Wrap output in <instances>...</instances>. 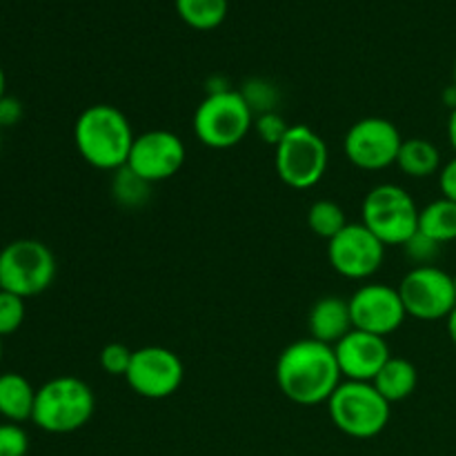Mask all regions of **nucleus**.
<instances>
[{"mask_svg":"<svg viewBox=\"0 0 456 456\" xmlns=\"http://www.w3.org/2000/svg\"><path fill=\"white\" fill-rule=\"evenodd\" d=\"M419 212L408 190L395 183H381L365 194L361 223L386 248H403L419 232Z\"/></svg>","mask_w":456,"mask_h":456,"instance_id":"423d86ee","label":"nucleus"},{"mask_svg":"<svg viewBox=\"0 0 456 456\" xmlns=\"http://www.w3.org/2000/svg\"><path fill=\"white\" fill-rule=\"evenodd\" d=\"M448 141L452 145L454 154H456V110L450 111V118H448Z\"/></svg>","mask_w":456,"mask_h":456,"instance_id":"2f4dec72","label":"nucleus"},{"mask_svg":"<svg viewBox=\"0 0 456 456\" xmlns=\"http://www.w3.org/2000/svg\"><path fill=\"white\" fill-rule=\"evenodd\" d=\"M354 330L387 338L408 319L396 288L386 283H365L347 298Z\"/></svg>","mask_w":456,"mask_h":456,"instance_id":"4468645a","label":"nucleus"},{"mask_svg":"<svg viewBox=\"0 0 456 456\" xmlns=\"http://www.w3.org/2000/svg\"><path fill=\"white\" fill-rule=\"evenodd\" d=\"M185 379V368L176 352L160 346H147L134 350L125 381L134 395L142 399L160 401L176 395Z\"/></svg>","mask_w":456,"mask_h":456,"instance_id":"9b49d317","label":"nucleus"},{"mask_svg":"<svg viewBox=\"0 0 456 456\" xmlns=\"http://www.w3.org/2000/svg\"><path fill=\"white\" fill-rule=\"evenodd\" d=\"M29 436L20 423H0V456H27Z\"/></svg>","mask_w":456,"mask_h":456,"instance_id":"c85d7f7f","label":"nucleus"},{"mask_svg":"<svg viewBox=\"0 0 456 456\" xmlns=\"http://www.w3.org/2000/svg\"><path fill=\"white\" fill-rule=\"evenodd\" d=\"M185 142L178 134L169 129H150V132L138 134L134 141L127 167L147 183L156 185V183L176 176L185 165Z\"/></svg>","mask_w":456,"mask_h":456,"instance_id":"ddd939ff","label":"nucleus"},{"mask_svg":"<svg viewBox=\"0 0 456 456\" xmlns=\"http://www.w3.org/2000/svg\"><path fill=\"white\" fill-rule=\"evenodd\" d=\"M254 129V111L239 89L209 92L194 111V134L209 150L240 145Z\"/></svg>","mask_w":456,"mask_h":456,"instance_id":"39448f33","label":"nucleus"},{"mask_svg":"<svg viewBox=\"0 0 456 456\" xmlns=\"http://www.w3.org/2000/svg\"><path fill=\"white\" fill-rule=\"evenodd\" d=\"M136 141L132 123L116 105L96 102L80 111L74 125V142L80 159L101 172L125 167Z\"/></svg>","mask_w":456,"mask_h":456,"instance_id":"f03ea898","label":"nucleus"},{"mask_svg":"<svg viewBox=\"0 0 456 456\" xmlns=\"http://www.w3.org/2000/svg\"><path fill=\"white\" fill-rule=\"evenodd\" d=\"M396 167L410 178H430L441 172V151L428 138H408L403 141L396 159Z\"/></svg>","mask_w":456,"mask_h":456,"instance_id":"6ab92c4d","label":"nucleus"},{"mask_svg":"<svg viewBox=\"0 0 456 456\" xmlns=\"http://www.w3.org/2000/svg\"><path fill=\"white\" fill-rule=\"evenodd\" d=\"M325 405L334 428L352 439H374L390 426L392 403L372 383L343 381Z\"/></svg>","mask_w":456,"mask_h":456,"instance_id":"20e7f679","label":"nucleus"},{"mask_svg":"<svg viewBox=\"0 0 456 456\" xmlns=\"http://www.w3.org/2000/svg\"><path fill=\"white\" fill-rule=\"evenodd\" d=\"M452 85L456 87V61H454V71H452Z\"/></svg>","mask_w":456,"mask_h":456,"instance_id":"f704fd0d","label":"nucleus"},{"mask_svg":"<svg viewBox=\"0 0 456 456\" xmlns=\"http://www.w3.org/2000/svg\"><path fill=\"white\" fill-rule=\"evenodd\" d=\"M445 325H448V334H450V341L454 343L456 347V307L452 312H450V316L445 319Z\"/></svg>","mask_w":456,"mask_h":456,"instance_id":"473e14b6","label":"nucleus"},{"mask_svg":"<svg viewBox=\"0 0 456 456\" xmlns=\"http://www.w3.org/2000/svg\"><path fill=\"white\" fill-rule=\"evenodd\" d=\"M20 118H22L20 101L13 96H4L3 101H0V129L13 127Z\"/></svg>","mask_w":456,"mask_h":456,"instance_id":"7c9ffc66","label":"nucleus"},{"mask_svg":"<svg viewBox=\"0 0 456 456\" xmlns=\"http://www.w3.org/2000/svg\"><path fill=\"white\" fill-rule=\"evenodd\" d=\"M403 141L405 138L392 120L368 116L347 129L343 138V154L363 172H381L396 165Z\"/></svg>","mask_w":456,"mask_h":456,"instance_id":"9d476101","label":"nucleus"},{"mask_svg":"<svg viewBox=\"0 0 456 456\" xmlns=\"http://www.w3.org/2000/svg\"><path fill=\"white\" fill-rule=\"evenodd\" d=\"M181 20L196 31H212L223 25L230 12L227 0H174Z\"/></svg>","mask_w":456,"mask_h":456,"instance_id":"412c9836","label":"nucleus"},{"mask_svg":"<svg viewBox=\"0 0 456 456\" xmlns=\"http://www.w3.org/2000/svg\"><path fill=\"white\" fill-rule=\"evenodd\" d=\"M334 354H337L343 381L372 383L392 352L387 338L363 332V330H352L334 346Z\"/></svg>","mask_w":456,"mask_h":456,"instance_id":"2eb2a0df","label":"nucleus"},{"mask_svg":"<svg viewBox=\"0 0 456 456\" xmlns=\"http://www.w3.org/2000/svg\"><path fill=\"white\" fill-rule=\"evenodd\" d=\"M7 96V76H4V69L0 67V101Z\"/></svg>","mask_w":456,"mask_h":456,"instance_id":"72a5a7b5","label":"nucleus"},{"mask_svg":"<svg viewBox=\"0 0 456 456\" xmlns=\"http://www.w3.org/2000/svg\"><path fill=\"white\" fill-rule=\"evenodd\" d=\"M439 190L444 199H450L456 203V156L441 167L439 172Z\"/></svg>","mask_w":456,"mask_h":456,"instance_id":"c756f323","label":"nucleus"},{"mask_svg":"<svg viewBox=\"0 0 456 456\" xmlns=\"http://www.w3.org/2000/svg\"><path fill=\"white\" fill-rule=\"evenodd\" d=\"M243 94L245 102L249 105V110L254 111V116L267 114V111H276L281 101V94L276 89V85H272L265 78H252L239 89Z\"/></svg>","mask_w":456,"mask_h":456,"instance_id":"b1692460","label":"nucleus"},{"mask_svg":"<svg viewBox=\"0 0 456 456\" xmlns=\"http://www.w3.org/2000/svg\"><path fill=\"white\" fill-rule=\"evenodd\" d=\"M56 279V256L34 239L12 240L0 249V289L31 298L52 288Z\"/></svg>","mask_w":456,"mask_h":456,"instance_id":"6e6552de","label":"nucleus"},{"mask_svg":"<svg viewBox=\"0 0 456 456\" xmlns=\"http://www.w3.org/2000/svg\"><path fill=\"white\" fill-rule=\"evenodd\" d=\"M274 374L281 395L303 408L328 403L343 383L334 347L310 337L289 343L281 352Z\"/></svg>","mask_w":456,"mask_h":456,"instance_id":"f257e3e1","label":"nucleus"},{"mask_svg":"<svg viewBox=\"0 0 456 456\" xmlns=\"http://www.w3.org/2000/svg\"><path fill=\"white\" fill-rule=\"evenodd\" d=\"M151 187H154L151 183H147L125 165L118 172H114V178H111V199L123 209H141L150 200Z\"/></svg>","mask_w":456,"mask_h":456,"instance_id":"4be33fe9","label":"nucleus"},{"mask_svg":"<svg viewBox=\"0 0 456 456\" xmlns=\"http://www.w3.org/2000/svg\"><path fill=\"white\" fill-rule=\"evenodd\" d=\"M396 289L410 319L445 321L456 307L454 276L436 265L412 267Z\"/></svg>","mask_w":456,"mask_h":456,"instance_id":"1a4fd4ad","label":"nucleus"},{"mask_svg":"<svg viewBox=\"0 0 456 456\" xmlns=\"http://www.w3.org/2000/svg\"><path fill=\"white\" fill-rule=\"evenodd\" d=\"M419 232L430 236L439 245L456 240V203L450 199H436L419 212Z\"/></svg>","mask_w":456,"mask_h":456,"instance_id":"aec40b11","label":"nucleus"},{"mask_svg":"<svg viewBox=\"0 0 456 456\" xmlns=\"http://www.w3.org/2000/svg\"><path fill=\"white\" fill-rule=\"evenodd\" d=\"M36 387L18 372L0 374V417L9 423L31 421Z\"/></svg>","mask_w":456,"mask_h":456,"instance_id":"f3484780","label":"nucleus"},{"mask_svg":"<svg viewBox=\"0 0 456 456\" xmlns=\"http://www.w3.org/2000/svg\"><path fill=\"white\" fill-rule=\"evenodd\" d=\"M354 330L352 325V312L347 298L323 297L312 305L307 314V332L314 341L325 346H337L343 337Z\"/></svg>","mask_w":456,"mask_h":456,"instance_id":"dca6fc26","label":"nucleus"},{"mask_svg":"<svg viewBox=\"0 0 456 456\" xmlns=\"http://www.w3.org/2000/svg\"><path fill=\"white\" fill-rule=\"evenodd\" d=\"M132 356L134 350H129L127 346H123V343H110V346L102 347L101 354H98V363H101V368L105 370L110 377L125 379L129 363H132Z\"/></svg>","mask_w":456,"mask_h":456,"instance_id":"cd10ccee","label":"nucleus"},{"mask_svg":"<svg viewBox=\"0 0 456 456\" xmlns=\"http://www.w3.org/2000/svg\"><path fill=\"white\" fill-rule=\"evenodd\" d=\"M0 361H3V338H0Z\"/></svg>","mask_w":456,"mask_h":456,"instance_id":"c9c22d12","label":"nucleus"},{"mask_svg":"<svg viewBox=\"0 0 456 456\" xmlns=\"http://www.w3.org/2000/svg\"><path fill=\"white\" fill-rule=\"evenodd\" d=\"M25 314H27L25 298L0 289V338L18 332L20 325L25 323Z\"/></svg>","mask_w":456,"mask_h":456,"instance_id":"393cba45","label":"nucleus"},{"mask_svg":"<svg viewBox=\"0 0 456 456\" xmlns=\"http://www.w3.org/2000/svg\"><path fill=\"white\" fill-rule=\"evenodd\" d=\"M347 225V218L346 212L338 203L334 200H314L307 209V227L314 236L325 240H332L338 232L346 230Z\"/></svg>","mask_w":456,"mask_h":456,"instance_id":"5701e85b","label":"nucleus"},{"mask_svg":"<svg viewBox=\"0 0 456 456\" xmlns=\"http://www.w3.org/2000/svg\"><path fill=\"white\" fill-rule=\"evenodd\" d=\"M454 289H456V274H454Z\"/></svg>","mask_w":456,"mask_h":456,"instance_id":"e433bc0d","label":"nucleus"},{"mask_svg":"<svg viewBox=\"0 0 456 456\" xmlns=\"http://www.w3.org/2000/svg\"><path fill=\"white\" fill-rule=\"evenodd\" d=\"M96 410L89 383L78 377H56L36 390L31 421L49 435H69L87 426Z\"/></svg>","mask_w":456,"mask_h":456,"instance_id":"7ed1b4c3","label":"nucleus"},{"mask_svg":"<svg viewBox=\"0 0 456 456\" xmlns=\"http://www.w3.org/2000/svg\"><path fill=\"white\" fill-rule=\"evenodd\" d=\"M417 383L419 372L414 363H410L408 359H401V356H390L372 381V386L381 392L383 399L390 401V403H399V401H405L414 395Z\"/></svg>","mask_w":456,"mask_h":456,"instance_id":"a211bd4d","label":"nucleus"},{"mask_svg":"<svg viewBox=\"0 0 456 456\" xmlns=\"http://www.w3.org/2000/svg\"><path fill=\"white\" fill-rule=\"evenodd\" d=\"M441 248H444V245H439L436 240H432L430 236L417 232V234L403 245V252L405 256L414 263V267H421V265H435L436 258L441 256Z\"/></svg>","mask_w":456,"mask_h":456,"instance_id":"a878e982","label":"nucleus"},{"mask_svg":"<svg viewBox=\"0 0 456 456\" xmlns=\"http://www.w3.org/2000/svg\"><path fill=\"white\" fill-rule=\"evenodd\" d=\"M330 165L328 142L310 125H289L274 147L276 176L292 190H312L323 181Z\"/></svg>","mask_w":456,"mask_h":456,"instance_id":"0eeeda50","label":"nucleus"},{"mask_svg":"<svg viewBox=\"0 0 456 456\" xmlns=\"http://www.w3.org/2000/svg\"><path fill=\"white\" fill-rule=\"evenodd\" d=\"M288 129H289L288 120H285L279 111H267V114L254 116L252 132H256V136L272 147H276L281 141H283Z\"/></svg>","mask_w":456,"mask_h":456,"instance_id":"bb28decb","label":"nucleus"},{"mask_svg":"<svg viewBox=\"0 0 456 456\" xmlns=\"http://www.w3.org/2000/svg\"><path fill=\"white\" fill-rule=\"evenodd\" d=\"M386 249L363 223H347L346 230L328 240V261L343 279L368 281L381 270Z\"/></svg>","mask_w":456,"mask_h":456,"instance_id":"f8f14e48","label":"nucleus"}]
</instances>
